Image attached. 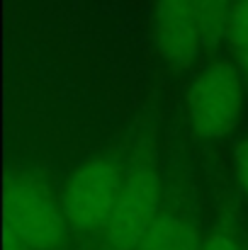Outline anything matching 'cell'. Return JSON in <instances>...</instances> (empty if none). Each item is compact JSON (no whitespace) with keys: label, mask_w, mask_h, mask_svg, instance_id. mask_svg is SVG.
Masks as SVG:
<instances>
[{"label":"cell","mask_w":248,"mask_h":250,"mask_svg":"<svg viewBox=\"0 0 248 250\" xmlns=\"http://www.w3.org/2000/svg\"><path fill=\"white\" fill-rule=\"evenodd\" d=\"M154 44L170 71H187L202 46L190 0H156Z\"/></svg>","instance_id":"5b68a950"},{"label":"cell","mask_w":248,"mask_h":250,"mask_svg":"<svg viewBox=\"0 0 248 250\" xmlns=\"http://www.w3.org/2000/svg\"><path fill=\"white\" fill-rule=\"evenodd\" d=\"M161 202V180L156 170L146 166L124 175L122 192L114 211L105 226V241L110 250H136L154 229Z\"/></svg>","instance_id":"277c9868"},{"label":"cell","mask_w":248,"mask_h":250,"mask_svg":"<svg viewBox=\"0 0 248 250\" xmlns=\"http://www.w3.org/2000/svg\"><path fill=\"white\" fill-rule=\"evenodd\" d=\"M202 250H239V246L229 236H224V233H212L202 243Z\"/></svg>","instance_id":"30bf717a"},{"label":"cell","mask_w":248,"mask_h":250,"mask_svg":"<svg viewBox=\"0 0 248 250\" xmlns=\"http://www.w3.org/2000/svg\"><path fill=\"white\" fill-rule=\"evenodd\" d=\"M236 167H239L241 187L246 189V194H248V139L239 146V151H236Z\"/></svg>","instance_id":"9c48e42d"},{"label":"cell","mask_w":248,"mask_h":250,"mask_svg":"<svg viewBox=\"0 0 248 250\" xmlns=\"http://www.w3.org/2000/svg\"><path fill=\"white\" fill-rule=\"evenodd\" d=\"M122 185L124 175L110 158L85 161L73 170L59 199L66 224L76 231H95L107 226Z\"/></svg>","instance_id":"3957f363"},{"label":"cell","mask_w":248,"mask_h":250,"mask_svg":"<svg viewBox=\"0 0 248 250\" xmlns=\"http://www.w3.org/2000/svg\"><path fill=\"white\" fill-rule=\"evenodd\" d=\"M136 250H202V246L192 224L173 214H161Z\"/></svg>","instance_id":"8992f818"},{"label":"cell","mask_w":248,"mask_h":250,"mask_svg":"<svg viewBox=\"0 0 248 250\" xmlns=\"http://www.w3.org/2000/svg\"><path fill=\"white\" fill-rule=\"evenodd\" d=\"M241 107H244L241 76L226 61L209 63L187 90L190 126L204 141H217L231 134L239 122Z\"/></svg>","instance_id":"6da1fadb"},{"label":"cell","mask_w":248,"mask_h":250,"mask_svg":"<svg viewBox=\"0 0 248 250\" xmlns=\"http://www.w3.org/2000/svg\"><path fill=\"white\" fill-rule=\"evenodd\" d=\"M7 224L24 248L51 250L66 236V219L51 189L29 175H15L7 182Z\"/></svg>","instance_id":"7a4b0ae2"},{"label":"cell","mask_w":248,"mask_h":250,"mask_svg":"<svg viewBox=\"0 0 248 250\" xmlns=\"http://www.w3.org/2000/svg\"><path fill=\"white\" fill-rule=\"evenodd\" d=\"M190 2L204 46H217L224 37L229 39L236 0H190Z\"/></svg>","instance_id":"52a82bcc"},{"label":"cell","mask_w":248,"mask_h":250,"mask_svg":"<svg viewBox=\"0 0 248 250\" xmlns=\"http://www.w3.org/2000/svg\"><path fill=\"white\" fill-rule=\"evenodd\" d=\"M229 44L239 68L248 78V0H236L231 29H229Z\"/></svg>","instance_id":"ba28073f"}]
</instances>
